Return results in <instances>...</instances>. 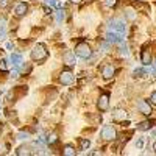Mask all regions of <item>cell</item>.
Segmentation results:
<instances>
[{
    "instance_id": "cell-1",
    "label": "cell",
    "mask_w": 156,
    "mask_h": 156,
    "mask_svg": "<svg viewBox=\"0 0 156 156\" xmlns=\"http://www.w3.org/2000/svg\"><path fill=\"white\" fill-rule=\"evenodd\" d=\"M31 59L33 61H45L47 58H48V50L45 48V45L44 44H36L34 47H33V50H31Z\"/></svg>"
},
{
    "instance_id": "cell-2",
    "label": "cell",
    "mask_w": 156,
    "mask_h": 156,
    "mask_svg": "<svg viewBox=\"0 0 156 156\" xmlns=\"http://www.w3.org/2000/svg\"><path fill=\"white\" fill-rule=\"evenodd\" d=\"M75 56H80V58H90V55H92V50H90V47L86 44V42H80V44H76L75 47Z\"/></svg>"
},
{
    "instance_id": "cell-3",
    "label": "cell",
    "mask_w": 156,
    "mask_h": 156,
    "mask_svg": "<svg viewBox=\"0 0 156 156\" xmlns=\"http://www.w3.org/2000/svg\"><path fill=\"white\" fill-rule=\"evenodd\" d=\"M101 137L105 139V140H114L117 137V131H115V128L112 125H106V126H103L101 129Z\"/></svg>"
},
{
    "instance_id": "cell-4",
    "label": "cell",
    "mask_w": 156,
    "mask_h": 156,
    "mask_svg": "<svg viewBox=\"0 0 156 156\" xmlns=\"http://www.w3.org/2000/svg\"><path fill=\"white\" fill-rule=\"evenodd\" d=\"M59 83H61V84H64V86L72 84V83H73V73H72L69 69L62 70V72L59 73Z\"/></svg>"
},
{
    "instance_id": "cell-5",
    "label": "cell",
    "mask_w": 156,
    "mask_h": 156,
    "mask_svg": "<svg viewBox=\"0 0 156 156\" xmlns=\"http://www.w3.org/2000/svg\"><path fill=\"white\" fill-rule=\"evenodd\" d=\"M97 108H98V111H101V112L108 111V108H109V94H101V95H100V98H98V101H97Z\"/></svg>"
},
{
    "instance_id": "cell-6",
    "label": "cell",
    "mask_w": 156,
    "mask_h": 156,
    "mask_svg": "<svg viewBox=\"0 0 156 156\" xmlns=\"http://www.w3.org/2000/svg\"><path fill=\"white\" fill-rule=\"evenodd\" d=\"M27 12H28V5L25 3V2H20V3H17V5H16V8H14V14H16L17 17L25 16Z\"/></svg>"
},
{
    "instance_id": "cell-7",
    "label": "cell",
    "mask_w": 156,
    "mask_h": 156,
    "mask_svg": "<svg viewBox=\"0 0 156 156\" xmlns=\"http://www.w3.org/2000/svg\"><path fill=\"white\" fill-rule=\"evenodd\" d=\"M62 62L66 64V66H73L75 64V53L70 50L67 51H64V55H62Z\"/></svg>"
},
{
    "instance_id": "cell-8",
    "label": "cell",
    "mask_w": 156,
    "mask_h": 156,
    "mask_svg": "<svg viewBox=\"0 0 156 156\" xmlns=\"http://www.w3.org/2000/svg\"><path fill=\"white\" fill-rule=\"evenodd\" d=\"M137 108H139V111L144 114V115H150L153 111H151V106H150V103H147L145 100H140L139 103H137Z\"/></svg>"
},
{
    "instance_id": "cell-9",
    "label": "cell",
    "mask_w": 156,
    "mask_h": 156,
    "mask_svg": "<svg viewBox=\"0 0 156 156\" xmlns=\"http://www.w3.org/2000/svg\"><path fill=\"white\" fill-rule=\"evenodd\" d=\"M140 62L145 64V66H148V64L151 62V53H150V50H147V48L142 50V53H140Z\"/></svg>"
},
{
    "instance_id": "cell-10",
    "label": "cell",
    "mask_w": 156,
    "mask_h": 156,
    "mask_svg": "<svg viewBox=\"0 0 156 156\" xmlns=\"http://www.w3.org/2000/svg\"><path fill=\"white\" fill-rule=\"evenodd\" d=\"M125 117H126V111L125 109H115L114 112H112V119L115 120V122H122V120H125Z\"/></svg>"
},
{
    "instance_id": "cell-11",
    "label": "cell",
    "mask_w": 156,
    "mask_h": 156,
    "mask_svg": "<svg viewBox=\"0 0 156 156\" xmlns=\"http://www.w3.org/2000/svg\"><path fill=\"white\" fill-rule=\"evenodd\" d=\"M16 154H17V156H28V154H31V148H30L28 145H20V147L16 150Z\"/></svg>"
},
{
    "instance_id": "cell-12",
    "label": "cell",
    "mask_w": 156,
    "mask_h": 156,
    "mask_svg": "<svg viewBox=\"0 0 156 156\" xmlns=\"http://www.w3.org/2000/svg\"><path fill=\"white\" fill-rule=\"evenodd\" d=\"M114 72H115V70H114L112 66H105V67L101 69V75H103V78H106V80L114 75Z\"/></svg>"
},
{
    "instance_id": "cell-13",
    "label": "cell",
    "mask_w": 156,
    "mask_h": 156,
    "mask_svg": "<svg viewBox=\"0 0 156 156\" xmlns=\"http://www.w3.org/2000/svg\"><path fill=\"white\" fill-rule=\"evenodd\" d=\"M62 154L64 156H75L76 154V150L72 145H66V147L62 148Z\"/></svg>"
},
{
    "instance_id": "cell-14",
    "label": "cell",
    "mask_w": 156,
    "mask_h": 156,
    "mask_svg": "<svg viewBox=\"0 0 156 156\" xmlns=\"http://www.w3.org/2000/svg\"><path fill=\"white\" fill-rule=\"evenodd\" d=\"M153 125H151V122L150 120H147V122H142V123H139L137 125V129H140V131H147V129H150Z\"/></svg>"
},
{
    "instance_id": "cell-15",
    "label": "cell",
    "mask_w": 156,
    "mask_h": 156,
    "mask_svg": "<svg viewBox=\"0 0 156 156\" xmlns=\"http://www.w3.org/2000/svg\"><path fill=\"white\" fill-rule=\"evenodd\" d=\"M89 145H90V140H89V139H83V137H80V148H81V150H87Z\"/></svg>"
},
{
    "instance_id": "cell-16",
    "label": "cell",
    "mask_w": 156,
    "mask_h": 156,
    "mask_svg": "<svg viewBox=\"0 0 156 156\" xmlns=\"http://www.w3.org/2000/svg\"><path fill=\"white\" fill-rule=\"evenodd\" d=\"M56 140H58V136H56V133H50V134H48V137H47V142H48L50 145H53Z\"/></svg>"
},
{
    "instance_id": "cell-17",
    "label": "cell",
    "mask_w": 156,
    "mask_h": 156,
    "mask_svg": "<svg viewBox=\"0 0 156 156\" xmlns=\"http://www.w3.org/2000/svg\"><path fill=\"white\" fill-rule=\"evenodd\" d=\"M103 3H105L108 8H114L117 5V0H103Z\"/></svg>"
},
{
    "instance_id": "cell-18",
    "label": "cell",
    "mask_w": 156,
    "mask_h": 156,
    "mask_svg": "<svg viewBox=\"0 0 156 156\" xmlns=\"http://www.w3.org/2000/svg\"><path fill=\"white\" fill-rule=\"evenodd\" d=\"M9 5V0H0V8H6Z\"/></svg>"
},
{
    "instance_id": "cell-19",
    "label": "cell",
    "mask_w": 156,
    "mask_h": 156,
    "mask_svg": "<svg viewBox=\"0 0 156 156\" xmlns=\"http://www.w3.org/2000/svg\"><path fill=\"white\" fill-rule=\"evenodd\" d=\"M150 101L153 103V105H156V90H154V92H151V95H150Z\"/></svg>"
},
{
    "instance_id": "cell-20",
    "label": "cell",
    "mask_w": 156,
    "mask_h": 156,
    "mask_svg": "<svg viewBox=\"0 0 156 156\" xmlns=\"http://www.w3.org/2000/svg\"><path fill=\"white\" fill-rule=\"evenodd\" d=\"M27 137H28V133H23V131L19 133V139H27Z\"/></svg>"
},
{
    "instance_id": "cell-21",
    "label": "cell",
    "mask_w": 156,
    "mask_h": 156,
    "mask_svg": "<svg viewBox=\"0 0 156 156\" xmlns=\"http://www.w3.org/2000/svg\"><path fill=\"white\" fill-rule=\"evenodd\" d=\"M70 2H72V3H81L83 0H70Z\"/></svg>"
},
{
    "instance_id": "cell-22",
    "label": "cell",
    "mask_w": 156,
    "mask_h": 156,
    "mask_svg": "<svg viewBox=\"0 0 156 156\" xmlns=\"http://www.w3.org/2000/svg\"><path fill=\"white\" fill-rule=\"evenodd\" d=\"M153 150H154V153H156V142H154V144H153Z\"/></svg>"
},
{
    "instance_id": "cell-23",
    "label": "cell",
    "mask_w": 156,
    "mask_h": 156,
    "mask_svg": "<svg viewBox=\"0 0 156 156\" xmlns=\"http://www.w3.org/2000/svg\"><path fill=\"white\" fill-rule=\"evenodd\" d=\"M139 2H145V0H139Z\"/></svg>"
}]
</instances>
